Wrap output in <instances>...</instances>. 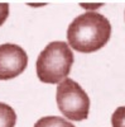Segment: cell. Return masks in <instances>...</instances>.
Here are the masks:
<instances>
[{
	"mask_svg": "<svg viewBox=\"0 0 125 127\" xmlns=\"http://www.w3.org/2000/svg\"><path fill=\"white\" fill-rule=\"evenodd\" d=\"M82 8H85V9H87V10H96V9H99V8H101L102 6V4H97V3H95V4H80Z\"/></svg>",
	"mask_w": 125,
	"mask_h": 127,
	"instance_id": "9",
	"label": "cell"
},
{
	"mask_svg": "<svg viewBox=\"0 0 125 127\" xmlns=\"http://www.w3.org/2000/svg\"><path fill=\"white\" fill-rule=\"evenodd\" d=\"M56 102L59 112L71 121L87 120L90 98L80 84L68 76L59 81L56 90Z\"/></svg>",
	"mask_w": 125,
	"mask_h": 127,
	"instance_id": "3",
	"label": "cell"
},
{
	"mask_svg": "<svg viewBox=\"0 0 125 127\" xmlns=\"http://www.w3.org/2000/svg\"><path fill=\"white\" fill-rule=\"evenodd\" d=\"M73 60V52L67 42L53 41L43 48L37 59V76L42 83L57 84L68 76Z\"/></svg>",
	"mask_w": 125,
	"mask_h": 127,
	"instance_id": "2",
	"label": "cell"
},
{
	"mask_svg": "<svg viewBox=\"0 0 125 127\" xmlns=\"http://www.w3.org/2000/svg\"><path fill=\"white\" fill-rule=\"evenodd\" d=\"M110 37V20L96 12H86L78 15L67 28L68 46L81 54H91L101 50Z\"/></svg>",
	"mask_w": 125,
	"mask_h": 127,
	"instance_id": "1",
	"label": "cell"
},
{
	"mask_svg": "<svg viewBox=\"0 0 125 127\" xmlns=\"http://www.w3.org/2000/svg\"><path fill=\"white\" fill-rule=\"evenodd\" d=\"M8 17H9V4L8 3H0V27L5 23Z\"/></svg>",
	"mask_w": 125,
	"mask_h": 127,
	"instance_id": "8",
	"label": "cell"
},
{
	"mask_svg": "<svg viewBox=\"0 0 125 127\" xmlns=\"http://www.w3.org/2000/svg\"><path fill=\"white\" fill-rule=\"evenodd\" d=\"M17 123L15 111L6 103L0 102V127H14Z\"/></svg>",
	"mask_w": 125,
	"mask_h": 127,
	"instance_id": "5",
	"label": "cell"
},
{
	"mask_svg": "<svg viewBox=\"0 0 125 127\" xmlns=\"http://www.w3.org/2000/svg\"><path fill=\"white\" fill-rule=\"evenodd\" d=\"M28 66L27 52L18 45H0V80H12Z\"/></svg>",
	"mask_w": 125,
	"mask_h": 127,
	"instance_id": "4",
	"label": "cell"
},
{
	"mask_svg": "<svg viewBox=\"0 0 125 127\" xmlns=\"http://www.w3.org/2000/svg\"><path fill=\"white\" fill-rule=\"evenodd\" d=\"M34 127H76L67 120L58 116H47L42 117L34 123Z\"/></svg>",
	"mask_w": 125,
	"mask_h": 127,
	"instance_id": "6",
	"label": "cell"
},
{
	"mask_svg": "<svg viewBox=\"0 0 125 127\" xmlns=\"http://www.w3.org/2000/svg\"><path fill=\"white\" fill-rule=\"evenodd\" d=\"M30 5H32V6H43L44 4H37V5L36 4H30Z\"/></svg>",
	"mask_w": 125,
	"mask_h": 127,
	"instance_id": "10",
	"label": "cell"
},
{
	"mask_svg": "<svg viewBox=\"0 0 125 127\" xmlns=\"http://www.w3.org/2000/svg\"><path fill=\"white\" fill-rule=\"evenodd\" d=\"M112 127H125V107H119L111 116Z\"/></svg>",
	"mask_w": 125,
	"mask_h": 127,
	"instance_id": "7",
	"label": "cell"
}]
</instances>
